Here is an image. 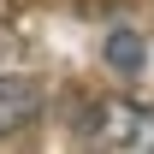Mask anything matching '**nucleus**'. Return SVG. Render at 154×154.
I'll return each mask as SVG.
<instances>
[{
    "mask_svg": "<svg viewBox=\"0 0 154 154\" xmlns=\"http://www.w3.org/2000/svg\"><path fill=\"white\" fill-rule=\"evenodd\" d=\"M42 101H48V95H42L36 77H18V71L0 77V142L18 136V131H30V125L42 119Z\"/></svg>",
    "mask_w": 154,
    "mask_h": 154,
    "instance_id": "obj_2",
    "label": "nucleus"
},
{
    "mask_svg": "<svg viewBox=\"0 0 154 154\" xmlns=\"http://www.w3.org/2000/svg\"><path fill=\"white\" fill-rule=\"evenodd\" d=\"M101 54H107V65H113V71H142V59H148V42L136 36V30H113V36L101 42Z\"/></svg>",
    "mask_w": 154,
    "mask_h": 154,
    "instance_id": "obj_3",
    "label": "nucleus"
},
{
    "mask_svg": "<svg viewBox=\"0 0 154 154\" xmlns=\"http://www.w3.org/2000/svg\"><path fill=\"white\" fill-rule=\"evenodd\" d=\"M18 48H24V36L12 30V24H0V65H6V59H18Z\"/></svg>",
    "mask_w": 154,
    "mask_h": 154,
    "instance_id": "obj_4",
    "label": "nucleus"
},
{
    "mask_svg": "<svg viewBox=\"0 0 154 154\" xmlns=\"http://www.w3.org/2000/svg\"><path fill=\"white\" fill-rule=\"evenodd\" d=\"M77 136L89 148H113V154H154V107L131 95H101L77 119Z\"/></svg>",
    "mask_w": 154,
    "mask_h": 154,
    "instance_id": "obj_1",
    "label": "nucleus"
}]
</instances>
